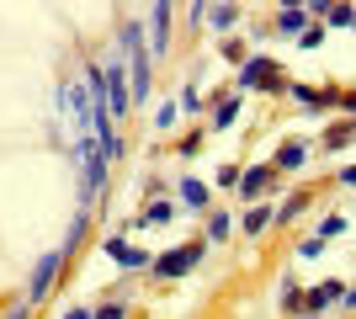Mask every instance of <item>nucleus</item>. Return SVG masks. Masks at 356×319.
Segmentation results:
<instances>
[{
    "label": "nucleus",
    "mask_w": 356,
    "mask_h": 319,
    "mask_svg": "<svg viewBox=\"0 0 356 319\" xmlns=\"http://www.w3.org/2000/svg\"><path fill=\"white\" fill-rule=\"evenodd\" d=\"M208 256V240H186V245H176V250H165L160 261H154V277H165V282H176V277H186L197 266V261Z\"/></svg>",
    "instance_id": "f257e3e1"
},
{
    "label": "nucleus",
    "mask_w": 356,
    "mask_h": 319,
    "mask_svg": "<svg viewBox=\"0 0 356 319\" xmlns=\"http://www.w3.org/2000/svg\"><path fill=\"white\" fill-rule=\"evenodd\" d=\"M122 54L134 64V101H149V54H144V32L134 22L122 27Z\"/></svg>",
    "instance_id": "f03ea898"
},
{
    "label": "nucleus",
    "mask_w": 356,
    "mask_h": 319,
    "mask_svg": "<svg viewBox=\"0 0 356 319\" xmlns=\"http://www.w3.org/2000/svg\"><path fill=\"white\" fill-rule=\"evenodd\" d=\"M239 85H250V91H287L271 59H250V64H245V75H239Z\"/></svg>",
    "instance_id": "7ed1b4c3"
},
{
    "label": "nucleus",
    "mask_w": 356,
    "mask_h": 319,
    "mask_svg": "<svg viewBox=\"0 0 356 319\" xmlns=\"http://www.w3.org/2000/svg\"><path fill=\"white\" fill-rule=\"evenodd\" d=\"M59 266H64V250H48V256L38 261V272H32V288H27V298H32V304H38V298H48V288H54Z\"/></svg>",
    "instance_id": "20e7f679"
},
{
    "label": "nucleus",
    "mask_w": 356,
    "mask_h": 319,
    "mask_svg": "<svg viewBox=\"0 0 356 319\" xmlns=\"http://www.w3.org/2000/svg\"><path fill=\"white\" fill-rule=\"evenodd\" d=\"M128 101H134V96H128V85H122V64L106 59V106H112V117H122Z\"/></svg>",
    "instance_id": "39448f33"
},
{
    "label": "nucleus",
    "mask_w": 356,
    "mask_h": 319,
    "mask_svg": "<svg viewBox=\"0 0 356 319\" xmlns=\"http://www.w3.org/2000/svg\"><path fill=\"white\" fill-rule=\"evenodd\" d=\"M271 176H277V165H250L245 176H239V192H245V197H261V192L271 186Z\"/></svg>",
    "instance_id": "423d86ee"
},
{
    "label": "nucleus",
    "mask_w": 356,
    "mask_h": 319,
    "mask_svg": "<svg viewBox=\"0 0 356 319\" xmlns=\"http://www.w3.org/2000/svg\"><path fill=\"white\" fill-rule=\"evenodd\" d=\"M335 298H346V288L341 282H325V288H314V293H303V304H309V314H325Z\"/></svg>",
    "instance_id": "0eeeda50"
},
{
    "label": "nucleus",
    "mask_w": 356,
    "mask_h": 319,
    "mask_svg": "<svg viewBox=\"0 0 356 319\" xmlns=\"http://www.w3.org/2000/svg\"><path fill=\"white\" fill-rule=\"evenodd\" d=\"M181 202H186V208H208V186L186 176V181H181Z\"/></svg>",
    "instance_id": "6e6552de"
},
{
    "label": "nucleus",
    "mask_w": 356,
    "mask_h": 319,
    "mask_svg": "<svg viewBox=\"0 0 356 319\" xmlns=\"http://www.w3.org/2000/svg\"><path fill=\"white\" fill-rule=\"evenodd\" d=\"M303 160H309V144H282V154H277V165H282V170H298Z\"/></svg>",
    "instance_id": "1a4fd4ad"
},
{
    "label": "nucleus",
    "mask_w": 356,
    "mask_h": 319,
    "mask_svg": "<svg viewBox=\"0 0 356 319\" xmlns=\"http://www.w3.org/2000/svg\"><path fill=\"white\" fill-rule=\"evenodd\" d=\"M303 208H309V192H293V197H287L282 208H277V224H293V218H298Z\"/></svg>",
    "instance_id": "9d476101"
},
{
    "label": "nucleus",
    "mask_w": 356,
    "mask_h": 319,
    "mask_svg": "<svg viewBox=\"0 0 356 319\" xmlns=\"http://www.w3.org/2000/svg\"><path fill=\"white\" fill-rule=\"evenodd\" d=\"M239 117V96H229V101H218V112H213V128H234Z\"/></svg>",
    "instance_id": "9b49d317"
},
{
    "label": "nucleus",
    "mask_w": 356,
    "mask_h": 319,
    "mask_svg": "<svg viewBox=\"0 0 356 319\" xmlns=\"http://www.w3.org/2000/svg\"><path fill=\"white\" fill-rule=\"evenodd\" d=\"M271 218H277V208H250V213H245V234H261Z\"/></svg>",
    "instance_id": "f8f14e48"
},
{
    "label": "nucleus",
    "mask_w": 356,
    "mask_h": 319,
    "mask_svg": "<svg viewBox=\"0 0 356 319\" xmlns=\"http://www.w3.org/2000/svg\"><path fill=\"white\" fill-rule=\"evenodd\" d=\"M277 27H282V32H298V38H303V32H309V16H303V11H282V16H277Z\"/></svg>",
    "instance_id": "ddd939ff"
},
{
    "label": "nucleus",
    "mask_w": 356,
    "mask_h": 319,
    "mask_svg": "<svg viewBox=\"0 0 356 319\" xmlns=\"http://www.w3.org/2000/svg\"><path fill=\"white\" fill-rule=\"evenodd\" d=\"M165 32H170V6H154V48H165Z\"/></svg>",
    "instance_id": "4468645a"
},
{
    "label": "nucleus",
    "mask_w": 356,
    "mask_h": 319,
    "mask_svg": "<svg viewBox=\"0 0 356 319\" xmlns=\"http://www.w3.org/2000/svg\"><path fill=\"white\" fill-rule=\"evenodd\" d=\"M170 218H176L170 202H149V208H144V224H170Z\"/></svg>",
    "instance_id": "2eb2a0df"
},
{
    "label": "nucleus",
    "mask_w": 356,
    "mask_h": 319,
    "mask_svg": "<svg viewBox=\"0 0 356 319\" xmlns=\"http://www.w3.org/2000/svg\"><path fill=\"white\" fill-rule=\"evenodd\" d=\"M80 234H86V213H74V229L64 234V261L74 256V245H80Z\"/></svg>",
    "instance_id": "dca6fc26"
},
{
    "label": "nucleus",
    "mask_w": 356,
    "mask_h": 319,
    "mask_svg": "<svg viewBox=\"0 0 356 319\" xmlns=\"http://www.w3.org/2000/svg\"><path fill=\"white\" fill-rule=\"evenodd\" d=\"M234 6H213V27H218V32H229V27H234Z\"/></svg>",
    "instance_id": "f3484780"
},
{
    "label": "nucleus",
    "mask_w": 356,
    "mask_h": 319,
    "mask_svg": "<svg viewBox=\"0 0 356 319\" xmlns=\"http://www.w3.org/2000/svg\"><path fill=\"white\" fill-rule=\"evenodd\" d=\"M208 240H229V213H213L208 218Z\"/></svg>",
    "instance_id": "a211bd4d"
},
{
    "label": "nucleus",
    "mask_w": 356,
    "mask_h": 319,
    "mask_svg": "<svg viewBox=\"0 0 356 319\" xmlns=\"http://www.w3.org/2000/svg\"><path fill=\"white\" fill-rule=\"evenodd\" d=\"M351 138H356V122H341V128H335L325 144H335V149H341V144H351Z\"/></svg>",
    "instance_id": "6ab92c4d"
},
{
    "label": "nucleus",
    "mask_w": 356,
    "mask_h": 319,
    "mask_svg": "<svg viewBox=\"0 0 356 319\" xmlns=\"http://www.w3.org/2000/svg\"><path fill=\"white\" fill-rule=\"evenodd\" d=\"M330 22H335V27H356V11H351V6H335V11H330Z\"/></svg>",
    "instance_id": "aec40b11"
},
{
    "label": "nucleus",
    "mask_w": 356,
    "mask_h": 319,
    "mask_svg": "<svg viewBox=\"0 0 356 319\" xmlns=\"http://www.w3.org/2000/svg\"><path fill=\"white\" fill-rule=\"evenodd\" d=\"M223 59H229V64H250V59H245V43H234V38L223 43Z\"/></svg>",
    "instance_id": "412c9836"
},
{
    "label": "nucleus",
    "mask_w": 356,
    "mask_h": 319,
    "mask_svg": "<svg viewBox=\"0 0 356 319\" xmlns=\"http://www.w3.org/2000/svg\"><path fill=\"white\" fill-rule=\"evenodd\" d=\"M144 261H149V250H134V245H128V250L118 256V266H144Z\"/></svg>",
    "instance_id": "4be33fe9"
},
{
    "label": "nucleus",
    "mask_w": 356,
    "mask_h": 319,
    "mask_svg": "<svg viewBox=\"0 0 356 319\" xmlns=\"http://www.w3.org/2000/svg\"><path fill=\"white\" fill-rule=\"evenodd\" d=\"M298 256H303V261H314V256H325V240H303V245H298Z\"/></svg>",
    "instance_id": "5701e85b"
},
{
    "label": "nucleus",
    "mask_w": 356,
    "mask_h": 319,
    "mask_svg": "<svg viewBox=\"0 0 356 319\" xmlns=\"http://www.w3.org/2000/svg\"><path fill=\"white\" fill-rule=\"evenodd\" d=\"M319 43H325V22H319V27H309V32H303V48H319Z\"/></svg>",
    "instance_id": "b1692460"
},
{
    "label": "nucleus",
    "mask_w": 356,
    "mask_h": 319,
    "mask_svg": "<svg viewBox=\"0 0 356 319\" xmlns=\"http://www.w3.org/2000/svg\"><path fill=\"white\" fill-rule=\"evenodd\" d=\"M346 229V218H325V224H319V240H330V234H341Z\"/></svg>",
    "instance_id": "393cba45"
},
{
    "label": "nucleus",
    "mask_w": 356,
    "mask_h": 319,
    "mask_svg": "<svg viewBox=\"0 0 356 319\" xmlns=\"http://www.w3.org/2000/svg\"><path fill=\"white\" fill-rule=\"evenodd\" d=\"M96 319H122V304H102V309H96Z\"/></svg>",
    "instance_id": "a878e982"
},
{
    "label": "nucleus",
    "mask_w": 356,
    "mask_h": 319,
    "mask_svg": "<svg viewBox=\"0 0 356 319\" xmlns=\"http://www.w3.org/2000/svg\"><path fill=\"white\" fill-rule=\"evenodd\" d=\"M6 319H27V304H11V309H6Z\"/></svg>",
    "instance_id": "bb28decb"
},
{
    "label": "nucleus",
    "mask_w": 356,
    "mask_h": 319,
    "mask_svg": "<svg viewBox=\"0 0 356 319\" xmlns=\"http://www.w3.org/2000/svg\"><path fill=\"white\" fill-rule=\"evenodd\" d=\"M341 181H346V186H356V165H346V170H341Z\"/></svg>",
    "instance_id": "cd10ccee"
},
{
    "label": "nucleus",
    "mask_w": 356,
    "mask_h": 319,
    "mask_svg": "<svg viewBox=\"0 0 356 319\" xmlns=\"http://www.w3.org/2000/svg\"><path fill=\"white\" fill-rule=\"evenodd\" d=\"M341 309H356V288H346V298H341Z\"/></svg>",
    "instance_id": "c85d7f7f"
},
{
    "label": "nucleus",
    "mask_w": 356,
    "mask_h": 319,
    "mask_svg": "<svg viewBox=\"0 0 356 319\" xmlns=\"http://www.w3.org/2000/svg\"><path fill=\"white\" fill-rule=\"evenodd\" d=\"M64 319H96V314H86V309H70V314H64Z\"/></svg>",
    "instance_id": "c756f323"
}]
</instances>
